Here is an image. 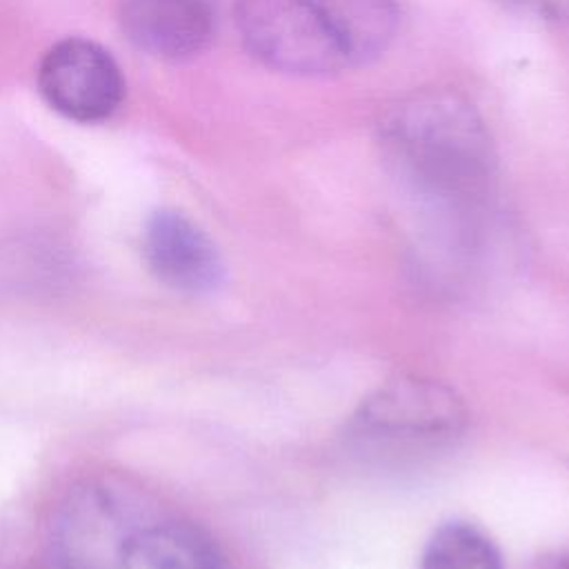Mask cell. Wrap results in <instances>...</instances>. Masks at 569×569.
Here are the masks:
<instances>
[{
  "label": "cell",
  "mask_w": 569,
  "mask_h": 569,
  "mask_svg": "<svg viewBox=\"0 0 569 569\" xmlns=\"http://www.w3.org/2000/svg\"><path fill=\"white\" fill-rule=\"evenodd\" d=\"M380 142L400 178L427 202L473 216L487 200L496 156L476 107L451 89H422L389 107Z\"/></svg>",
  "instance_id": "cell-1"
},
{
  "label": "cell",
  "mask_w": 569,
  "mask_h": 569,
  "mask_svg": "<svg viewBox=\"0 0 569 569\" xmlns=\"http://www.w3.org/2000/svg\"><path fill=\"white\" fill-rule=\"evenodd\" d=\"M244 47L262 64L293 76H327L349 67L313 0H238Z\"/></svg>",
  "instance_id": "cell-2"
},
{
  "label": "cell",
  "mask_w": 569,
  "mask_h": 569,
  "mask_svg": "<svg viewBox=\"0 0 569 569\" xmlns=\"http://www.w3.org/2000/svg\"><path fill=\"white\" fill-rule=\"evenodd\" d=\"M467 409L445 382L400 376L376 389L353 418L358 436L387 445H440L462 431Z\"/></svg>",
  "instance_id": "cell-3"
},
{
  "label": "cell",
  "mask_w": 569,
  "mask_h": 569,
  "mask_svg": "<svg viewBox=\"0 0 569 569\" xmlns=\"http://www.w3.org/2000/svg\"><path fill=\"white\" fill-rule=\"evenodd\" d=\"M38 87L49 107L76 122L109 118L124 93L120 69L109 51L82 38H67L44 53Z\"/></svg>",
  "instance_id": "cell-4"
},
{
  "label": "cell",
  "mask_w": 569,
  "mask_h": 569,
  "mask_svg": "<svg viewBox=\"0 0 569 569\" xmlns=\"http://www.w3.org/2000/svg\"><path fill=\"white\" fill-rule=\"evenodd\" d=\"M142 253L149 271L173 291L209 293L224 278L222 256L213 240L173 209H158L149 216Z\"/></svg>",
  "instance_id": "cell-5"
},
{
  "label": "cell",
  "mask_w": 569,
  "mask_h": 569,
  "mask_svg": "<svg viewBox=\"0 0 569 569\" xmlns=\"http://www.w3.org/2000/svg\"><path fill=\"white\" fill-rule=\"evenodd\" d=\"M120 24L140 51L182 60L207 49L216 13L211 0H124Z\"/></svg>",
  "instance_id": "cell-6"
},
{
  "label": "cell",
  "mask_w": 569,
  "mask_h": 569,
  "mask_svg": "<svg viewBox=\"0 0 569 569\" xmlns=\"http://www.w3.org/2000/svg\"><path fill=\"white\" fill-rule=\"evenodd\" d=\"M120 569H227V565L202 531L164 522L127 538Z\"/></svg>",
  "instance_id": "cell-7"
},
{
  "label": "cell",
  "mask_w": 569,
  "mask_h": 569,
  "mask_svg": "<svg viewBox=\"0 0 569 569\" xmlns=\"http://www.w3.org/2000/svg\"><path fill=\"white\" fill-rule=\"evenodd\" d=\"M340 42L349 67L380 56L396 36V0H313Z\"/></svg>",
  "instance_id": "cell-8"
},
{
  "label": "cell",
  "mask_w": 569,
  "mask_h": 569,
  "mask_svg": "<svg viewBox=\"0 0 569 569\" xmlns=\"http://www.w3.org/2000/svg\"><path fill=\"white\" fill-rule=\"evenodd\" d=\"M422 569H502V556L485 531L453 520L431 533Z\"/></svg>",
  "instance_id": "cell-9"
},
{
  "label": "cell",
  "mask_w": 569,
  "mask_h": 569,
  "mask_svg": "<svg viewBox=\"0 0 569 569\" xmlns=\"http://www.w3.org/2000/svg\"><path fill=\"white\" fill-rule=\"evenodd\" d=\"M516 13L549 20V22H569V0H500Z\"/></svg>",
  "instance_id": "cell-10"
},
{
  "label": "cell",
  "mask_w": 569,
  "mask_h": 569,
  "mask_svg": "<svg viewBox=\"0 0 569 569\" xmlns=\"http://www.w3.org/2000/svg\"><path fill=\"white\" fill-rule=\"evenodd\" d=\"M551 569H569V556H565V558H560V560H556L553 562V567Z\"/></svg>",
  "instance_id": "cell-11"
}]
</instances>
